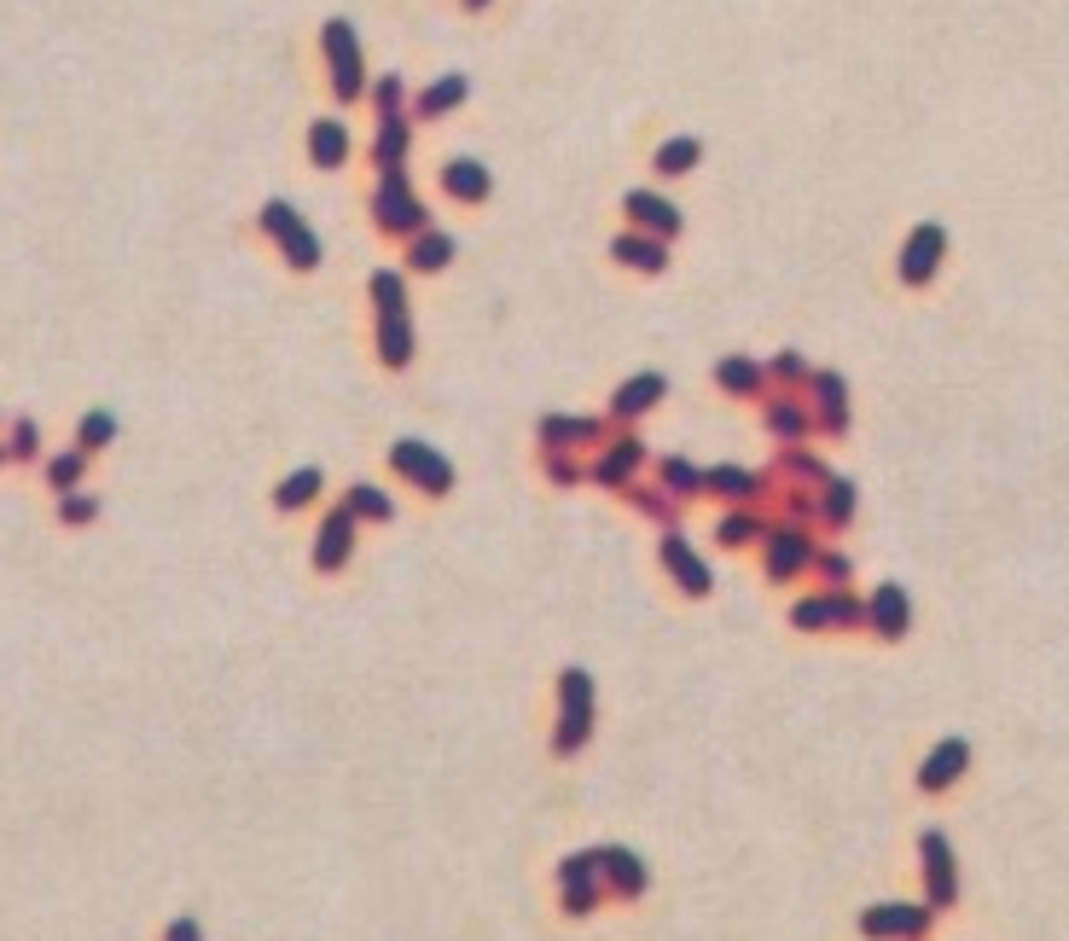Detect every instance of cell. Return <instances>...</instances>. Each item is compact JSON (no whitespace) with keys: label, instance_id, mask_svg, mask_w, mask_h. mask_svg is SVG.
I'll return each instance as SVG.
<instances>
[{"label":"cell","instance_id":"obj_1","mask_svg":"<svg viewBox=\"0 0 1069 941\" xmlns=\"http://www.w3.org/2000/svg\"><path fill=\"white\" fill-rule=\"evenodd\" d=\"M588 732H593V680L581 674V669H565V680H558V755H576L581 744H588Z\"/></svg>","mask_w":1069,"mask_h":941},{"label":"cell","instance_id":"obj_2","mask_svg":"<svg viewBox=\"0 0 1069 941\" xmlns=\"http://www.w3.org/2000/svg\"><path fill=\"white\" fill-rule=\"evenodd\" d=\"M558 883H565V912H593L599 907V867L593 854H570L565 867H558Z\"/></svg>","mask_w":1069,"mask_h":941},{"label":"cell","instance_id":"obj_3","mask_svg":"<svg viewBox=\"0 0 1069 941\" xmlns=\"http://www.w3.org/2000/svg\"><path fill=\"white\" fill-rule=\"evenodd\" d=\"M593 867H599V883H610V895H622V901H633L646 889V867L622 849H599Z\"/></svg>","mask_w":1069,"mask_h":941},{"label":"cell","instance_id":"obj_4","mask_svg":"<svg viewBox=\"0 0 1069 941\" xmlns=\"http://www.w3.org/2000/svg\"><path fill=\"white\" fill-rule=\"evenodd\" d=\"M919 930H925L919 907H878V912H867V935H919Z\"/></svg>","mask_w":1069,"mask_h":941},{"label":"cell","instance_id":"obj_5","mask_svg":"<svg viewBox=\"0 0 1069 941\" xmlns=\"http://www.w3.org/2000/svg\"><path fill=\"white\" fill-rule=\"evenodd\" d=\"M396 466H413V477L424 482V489H448V466L442 460H430L424 448H413V442H401L396 448Z\"/></svg>","mask_w":1069,"mask_h":941},{"label":"cell","instance_id":"obj_6","mask_svg":"<svg viewBox=\"0 0 1069 941\" xmlns=\"http://www.w3.org/2000/svg\"><path fill=\"white\" fill-rule=\"evenodd\" d=\"M663 558H669V570L680 575V588H686V593H709V570H703V564H698V558L686 552L680 541H669V547H663Z\"/></svg>","mask_w":1069,"mask_h":941},{"label":"cell","instance_id":"obj_7","mask_svg":"<svg viewBox=\"0 0 1069 941\" xmlns=\"http://www.w3.org/2000/svg\"><path fill=\"white\" fill-rule=\"evenodd\" d=\"M343 552H349V505L326 523V535H320V570H338Z\"/></svg>","mask_w":1069,"mask_h":941},{"label":"cell","instance_id":"obj_8","mask_svg":"<svg viewBox=\"0 0 1069 941\" xmlns=\"http://www.w3.org/2000/svg\"><path fill=\"white\" fill-rule=\"evenodd\" d=\"M925 854H930V895L936 901H948L953 895V867H948V843H941V837H925Z\"/></svg>","mask_w":1069,"mask_h":941},{"label":"cell","instance_id":"obj_9","mask_svg":"<svg viewBox=\"0 0 1069 941\" xmlns=\"http://www.w3.org/2000/svg\"><path fill=\"white\" fill-rule=\"evenodd\" d=\"M959 768H965V744H941V750L930 755V768H925L919 779H925L930 791H936V784H948V779H953Z\"/></svg>","mask_w":1069,"mask_h":941},{"label":"cell","instance_id":"obj_10","mask_svg":"<svg viewBox=\"0 0 1069 941\" xmlns=\"http://www.w3.org/2000/svg\"><path fill=\"white\" fill-rule=\"evenodd\" d=\"M901 622H907L901 593H896V588H883V593H878V628H883V633H901Z\"/></svg>","mask_w":1069,"mask_h":941},{"label":"cell","instance_id":"obj_11","mask_svg":"<svg viewBox=\"0 0 1069 941\" xmlns=\"http://www.w3.org/2000/svg\"><path fill=\"white\" fill-rule=\"evenodd\" d=\"M314 489H320V477H314V471H302V477H291L286 489H279V505H297V500H309Z\"/></svg>","mask_w":1069,"mask_h":941},{"label":"cell","instance_id":"obj_12","mask_svg":"<svg viewBox=\"0 0 1069 941\" xmlns=\"http://www.w3.org/2000/svg\"><path fill=\"white\" fill-rule=\"evenodd\" d=\"M349 505H361V512H372V518H384V500H378L372 489H354V494H349Z\"/></svg>","mask_w":1069,"mask_h":941},{"label":"cell","instance_id":"obj_13","mask_svg":"<svg viewBox=\"0 0 1069 941\" xmlns=\"http://www.w3.org/2000/svg\"><path fill=\"white\" fill-rule=\"evenodd\" d=\"M453 187H460V192H477V187H482V174H477L471 163H460V169H453Z\"/></svg>","mask_w":1069,"mask_h":941},{"label":"cell","instance_id":"obj_14","mask_svg":"<svg viewBox=\"0 0 1069 941\" xmlns=\"http://www.w3.org/2000/svg\"><path fill=\"white\" fill-rule=\"evenodd\" d=\"M163 941H198V924H192V919H174Z\"/></svg>","mask_w":1069,"mask_h":941},{"label":"cell","instance_id":"obj_15","mask_svg":"<svg viewBox=\"0 0 1069 941\" xmlns=\"http://www.w3.org/2000/svg\"><path fill=\"white\" fill-rule=\"evenodd\" d=\"M320 158H326V163L338 158V129H320Z\"/></svg>","mask_w":1069,"mask_h":941}]
</instances>
